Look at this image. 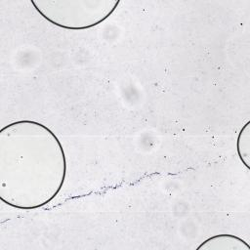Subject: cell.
<instances>
[{
	"instance_id": "1",
	"label": "cell",
	"mask_w": 250,
	"mask_h": 250,
	"mask_svg": "<svg viewBox=\"0 0 250 250\" xmlns=\"http://www.w3.org/2000/svg\"><path fill=\"white\" fill-rule=\"evenodd\" d=\"M66 177V157L57 135L35 120H18L0 131V199L21 210L51 202Z\"/></svg>"
},
{
	"instance_id": "2",
	"label": "cell",
	"mask_w": 250,
	"mask_h": 250,
	"mask_svg": "<svg viewBox=\"0 0 250 250\" xmlns=\"http://www.w3.org/2000/svg\"><path fill=\"white\" fill-rule=\"evenodd\" d=\"M36 12L48 22L62 29L86 30L107 20L119 0H31Z\"/></svg>"
},
{
	"instance_id": "3",
	"label": "cell",
	"mask_w": 250,
	"mask_h": 250,
	"mask_svg": "<svg viewBox=\"0 0 250 250\" xmlns=\"http://www.w3.org/2000/svg\"><path fill=\"white\" fill-rule=\"evenodd\" d=\"M197 250H250V245L236 235L222 233L205 239Z\"/></svg>"
},
{
	"instance_id": "4",
	"label": "cell",
	"mask_w": 250,
	"mask_h": 250,
	"mask_svg": "<svg viewBox=\"0 0 250 250\" xmlns=\"http://www.w3.org/2000/svg\"><path fill=\"white\" fill-rule=\"evenodd\" d=\"M236 151L242 164L250 169V121L243 125L237 136Z\"/></svg>"
}]
</instances>
